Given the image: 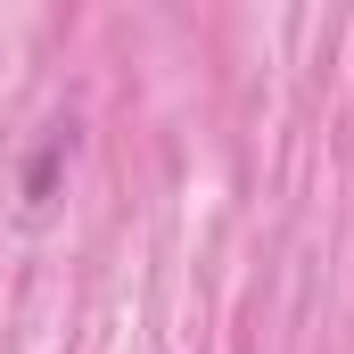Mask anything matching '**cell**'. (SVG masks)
Instances as JSON below:
<instances>
[{"mask_svg":"<svg viewBox=\"0 0 354 354\" xmlns=\"http://www.w3.org/2000/svg\"><path fill=\"white\" fill-rule=\"evenodd\" d=\"M58 157H75V124H58V132L41 140V157H33V174H25V198H33V214L50 206V181H58Z\"/></svg>","mask_w":354,"mask_h":354,"instance_id":"obj_1","label":"cell"}]
</instances>
